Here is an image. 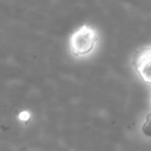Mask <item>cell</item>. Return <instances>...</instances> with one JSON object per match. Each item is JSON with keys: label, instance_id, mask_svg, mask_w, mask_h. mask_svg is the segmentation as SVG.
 Segmentation results:
<instances>
[{"label": "cell", "instance_id": "7a4b0ae2", "mask_svg": "<svg viewBox=\"0 0 151 151\" xmlns=\"http://www.w3.org/2000/svg\"><path fill=\"white\" fill-rule=\"evenodd\" d=\"M142 131L147 137H151V113L147 115L145 123L142 127Z\"/></svg>", "mask_w": 151, "mask_h": 151}, {"label": "cell", "instance_id": "6da1fadb", "mask_svg": "<svg viewBox=\"0 0 151 151\" xmlns=\"http://www.w3.org/2000/svg\"><path fill=\"white\" fill-rule=\"evenodd\" d=\"M97 42V35L88 25H82L75 30L69 42L70 52L74 57H85L90 54Z\"/></svg>", "mask_w": 151, "mask_h": 151}]
</instances>
